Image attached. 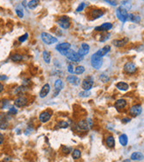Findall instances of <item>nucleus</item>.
Masks as SVG:
<instances>
[{"label": "nucleus", "mask_w": 144, "mask_h": 162, "mask_svg": "<svg viewBox=\"0 0 144 162\" xmlns=\"http://www.w3.org/2000/svg\"><path fill=\"white\" fill-rule=\"evenodd\" d=\"M27 98L26 97H20V98H18L17 99H15L14 101V105L15 106H17V107H23V106H25L27 104Z\"/></svg>", "instance_id": "10"}, {"label": "nucleus", "mask_w": 144, "mask_h": 162, "mask_svg": "<svg viewBox=\"0 0 144 162\" xmlns=\"http://www.w3.org/2000/svg\"><path fill=\"white\" fill-rule=\"evenodd\" d=\"M23 59H24V57L20 54H18V53H15V54H13L11 56V59L14 62H19V61L22 60Z\"/></svg>", "instance_id": "28"}, {"label": "nucleus", "mask_w": 144, "mask_h": 162, "mask_svg": "<svg viewBox=\"0 0 144 162\" xmlns=\"http://www.w3.org/2000/svg\"><path fill=\"white\" fill-rule=\"evenodd\" d=\"M72 156L73 159H79L81 157V152L79 149H74L72 152Z\"/></svg>", "instance_id": "29"}, {"label": "nucleus", "mask_w": 144, "mask_h": 162, "mask_svg": "<svg viewBox=\"0 0 144 162\" xmlns=\"http://www.w3.org/2000/svg\"><path fill=\"white\" fill-rule=\"evenodd\" d=\"M43 60H44L45 63L49 64L50 62V59H51V57H50V53L48 52V51H44L43 52Z\"/></svg>", "instance_id": "27"}, {"label": "nucleus", "mask_w": 144, "mask_h": 162, "mask_svg": "<svg viewBox=\"0 0 144 162\" xmlns=\"http://www.w3.org/2000/svg\"><path fill=\"white\" fill-rule=\"evenodd\" d=\"M16 13H17V15L19 16L20 18H23V12L20 10V9H16Z\"/></svg>", "instance_id": "42"}, {"label": "nucleus", "mask_w": 144, "mask_h": 162, "mask_svg": "<svg viewBox=\"0 0 144 162\" xmlns=\"http://www.w3.org/2000/svg\"><path fill=\"white\" fill-rule=\"evenodd\" d=\"M123 162H130V160H129V159H126V160H124Z\"/></svg>", "instance_id": "49"}, {"label": "nucleus", "mask_w": 144, "mask_h": 162, "mask_svg": "<svg viewBox=\"0 0 144 162\" xmlns=\"http://www.w3.org/2000/svg\"><path fill=\"white\" fill-rule=\"evenodd\" d=\"M17 113H18V110H17V109H15L14 107H11L10 110H9V112H8V114H10V115H15V114H17Z\"/></svg>", "instance_id": "37"}, {"label": "nucleus", "mask_w": 144, "mask_h": 162, "mask_svg": "<svg viewBox=\"0 0 144 162\" xmlns=\"http://www.w3.org/2000/svg\"><path fill=\"white\" fill-rule=\"evenodd\" d=\"M70 48H71V44L69 43H61L56 46V50L61 55H64V56H66L68 54Z\"/></svg>", "instance_id": "2"}, {"label": "nucleus", "mask_w": 144, "mask_h": 162, "mask_svg": "<svg viewBox=\"0 0 144 162\" xmlns=\"http://www.w3.org/2000/svg\"><path fill=\"white\" fill-rule=\"evenodd\" d=\"M50 84H48V83H46V84H44L43 86V88H42L41 91H40V94H39V96H40V98H45L46 96L49 94V92H50Z\"/></svg>", "instance_id": "15"}, {"label": "nucleus", "mask_w": 144, "mask_h": 162, "mask_svg": "<svg viewBox=\"0 0 144 162\" xmlns=\"http://www.w3.org/2000/svg\"><path fill=\"white\" fill-rule=\"evenodd\" d=\"M103 12L101 10V9H94L91 12V17H93V19H98V18H101L102 16L103 15Z\"/></svg>", "instance_id": "20"}, {"label": "nucleus", "mask_w": 144, "mask_h": 162, "mask_svg": "<svg viewBox=\"0 0 144 162\" xmlns=\"http://www.w3.org/2000/svg\"><path fill=\"white\" fill-rule=\"evenodd\" d=\"M128 38L127 37H124L122 39H118V40H114L112 42L113 45H115L116 47H123L128 43Z\"/></svg>", "instance_id": "14"}, {"label": "nucleus", "mask_w": 144, "mask_h": 162, "mask_svg": "<svg viewBox=\"0 0 144 162\" xmlns=\"http://www.w3.org/2000/svg\"><path fill=\"white\" fill-rule=\"evenodd\" d=\"M54 85H55V90H56V92H55V94H54V97H56L57 94L59 93V91H61L62 89H63L64 84H63V82H62L61 80L57 79V80L55 82V84H54Z\"/></svg>", "instance_id": "19"}, {"label": "nucleus", "mask_w": 144, "mask_h": 162, "mask_svg": "<svg viewBox=\"0 0 144 162\" xmlns=\"http://www.w3.org/2000/svg\"><path fill=\"white\" fill-rule=\"evenodd\" d=\"M105 143L107 144L108 147L110 148H113L115 146V139L112 136H109L106 137V140H105Z\"/></svg>", "instance_id": "21"}, {"label": "nucleus", "mask_w": 144, "mask_h": 162, "mask_svg": "<svg viewBox=\"0 0 144 162\" xmlns=\"http://www.w3.org/2000/svg\"><path fill=\"white\" fill-rule=\"evenodd\" d=\"M89 49H90L89 45L88 44V43H81L80 49H79V51H78V53H79L80 55H81V56L84 57L85 55H87L88 53L89 52Z\"/></svg>", "instance_id": "11"}, {"label": "nucleus", "mask_w": 144, "mask_h": 162, "mask_svg": "<svg viewBox=\"0 0 144 162\" xmlns=\"http://www.w3.org/2000/svg\"><path fill=\"white\" fill-rule=\"evenodd\" d=\"M8 127L9 123L7 121H0V129H6Z\"/></svg>", "instance_id": "32"}, {"label": "nucleus", "mask_w": 144, "mask_h": 162, "mask_svg": "<svg viewBox=\"0 0 144 162\" xmlns=\"http://www.w3.org/2000/svg\"><path fill=\"white\" fill-rule=\"evenodd\" d=\"M91 65L95 69H99L103 65V59L96 53L91 56Z\"/></svg>", "instance_id": "4"}, {"label": "nucleus", "mask_w": 144, "mask_h": 162, "mask_svg": "<svg viewBox=\"0 0 144 162\" xmlns=\"http://www.w3.org/2000/svg\"><path fill=\"white\" fill-rule=\"evenodd\" d=\"M131 159L132 160H135V161L141 160V159H143V154L139 152H135L131 154Z\"/></svg>", "instance_id": "22"}, {"label": "nucleus", "mask_w": 144, "mask_h": 162, "mask_svg": "<svg viewBox=\"0 0 144 162\" xmlns=\"http://www.w3.org/2000/svg\"><path fill=\"white\" fill-rule=\"evenodd\" d=\"M90 92L89 91H81L79 93V96L80 97H82V98H87V97H89L90 96Z\"/></svg>", "instance_id": "36"}, {"label": "nucleus", "mask_w": 144, "mask_h": 162, "mask_svg": "<svg viewBox=\"0 0 144 162\" xmlns=\"http://www.w3.org/2000/svg\"><path fill=\"white\" fill-rule=\"evenodd\" d=\"M128 19L131 20L132 22H134V23H138L140 22L141 20V17L137 14H134V13H130L128 15Z\"/></svg>", "instance_id": "25"}, {"label": "nucleus", "mask_w": 144, "mask_h": 162, "mask_svg": "<svg viewBox=\"0 0 144 162\" xmlns=\"http://www.w3.org/2000/svg\"><path fill=\"white\" fill-rule=\"evenodd\" d=\"M41 38H42V41L48 45L53 44V43L57 42V38L54 37V36L49 33H45V32H43V33L41 34Z\"/></svg>", "instance_id": "3"}, {"label": "nucleus", "mask_w": 144, "mask_h": 162, "mask_svg": "<svg viewBox=\"0 0 144 162\" xmlns=\"http://www.w3.org/2000/svg\"><path fill=\"white\" fill-rule=\"evenodd\" d=\"M111 29H112V24L110 22H106V23H103L101 26L96 27V29H95V30L96 31H108Z\"/></svg>", "instance_id": "13"}, {"label": "nucleus", "mask_w": 144, "mask_h": 162, "mask_svg": "<svg viewBox=\"0 0 144 162\" xmlns=\"http://www.w3.org/2000/svg\"><path fill=\"white\" fill-rule=\"evenodd\" d=\"M78 128L81 130H88L89 129V123L86 121H80L78 123Z\"/></svg>", "instance_id": "26"}, {"label": "nucleus", "mask_w": 144, "mask_h": 162, "mask_svg": "<svg viewBox=\"0 0 144 162\" xmlns=\"http://www.w3.org/2000/svg\"><path fill=\"white\" fill-rule=\"evenodd\" d=\"M100 80H101L103 82H107L109 81V77L108 76H106L105 75H100Z\"/></svg>", "instance_id": "40"}, {"label": "nucleus", "mask_w": 144, "mask_h": 162, "mask_svg": "<svg viewBox=\"0 0 144 162\" xmlns=\"http://www.w3.org/2000/svg\"><path fill=\"white\" fill-rule=\"evenodd\" d=\"M27 37H28V34L25 33L24 35H23V36H20V37H19V41H20V43H23L24 41L27 40Z\"/></svg>", "instance_id": "35"}, {"label": "nucleus", "mask_w": 144, "mask_h": 162, "mask_svg": "<svg viewBox=\"0 0 144 162\" xmlns=\"http://www.w3.org/2000/svg\"><path fill=\"white\" fill-rule=\"evenodd\" d=\"M32 131H33V128H28L26 131H25V134H26V135H28V134L31 133Z\"/></svg>", "instance_id": "46"}, {"label": "nucleus", "mask_w": 144, "mask_h": 162, "mask_svg": "<svg viewBox=\"0 0 144 162\" xmlns=\"http://www.w3.org/2000/svg\"><path fill=\"white\" fill-rule=\"evenodd\" d=\"M130 121H131V119H130V118H124V119H122L123 123H127V122H129Z\"/></svg>", "instance_id": "44"}, {"label": "nucleus", "mask_w": 144, "mask_h": 162, "mask_svg": "<svg viewBox=\"0 0 144 162\" xmlns=\"http://www.w3.org/2000/svg\"><path fill=\"white\" fill-rule=\"evenodd\" d=\"M137 70V68L135 66V64L133 63V62H127L126 64H125L124 66V71L126 72L128 75H132V74H134Z\"/></svg>", "instance_id": "8"}, {"label": "nucleus", "mask_w": 144, "mask_h": 162, "mask_svg": "<svg viewBox=\"0 0 144 162\" xmlns=\"http://www.w3.org/2000/svg\"><path fill=\"white\" fill-rule=\"evenodd\" d=\"M6 79H7V76H6V75H0V81L6 80Z\"/></svg>", "instance_id": "47"}, {"label": "nucleus", "mask_w": 144, "mask_h": 162, "mask_svg": "<svg viewBox=\"0 0 144 162\" xmlns=\"http://www.w3.org/2000/svg\"><path fill=\"white\" fill-rule=\"evenodd\" d=\"M66 81L69 83H71L72 85H74V86H77V85L80 84V79L75 75H69L66 77Z\"/></svg>", "instance_id": "17"}, {"label": "nucleus", "mask_w": 144, "mask_h": 162, "mask_svg": "<svg viewBox=\"0 0 144 162\" xmlns=\"http://www.w3.org/2000/svg\"><path fill=\"white\" fill-rule=\"evenodd\" d=\"M57 24H59V26L64 29H69L70 26H71L70 19H69L67 16H61V17H59V19H57Z\"/></svg>", "instance_id": "5"}, {"label": "nucleus", "mask_w": 144, "mask_h": 162, "mask_svg": "<svg viewBox=\"0 0 144 162\" xmlns=\"http://www.w3.org/2000/svg\"><path fill=\"white\" fill-rule=\"evenodd\" d=\"M84 7H85V3H81V4H80V5H79L78 7H77L76 11H77V12H81V11L83 10V9H84Z\"/></svg>", "instance_id": "41"}, {"label": "nucleus", "mask_w": 144, "mask_h": 162, "mask_svg": "<svg viewBox=\"0 0 144 162\" xmlns=\"http://www.w3.org/2000/svg\"><path fill=\"white\" fill-rule=\"evenodd\" d=\"M116 14H117V17L118 18V20L122 22H126L127 19H128V13H127V10L126 8L123 7V6H120L117 9L116 11Z\"/></svg>", "instance_id": "1"}, {"label": "nucleus", "mask_w": 144, "mask_h": 162, "mask_svg": "<svg viewBox=\"0 0 144 162\" xmlns=\"http://www.w3.org/2000/svg\"><path fill=\"white\" fill-rule=\"evenodd\" d=\"M67 70H68L69 73H71V74H73L74 73V66H73V64H69L68 65V66H67Z\"/></svg>", "instance_id": "39"}, {"label": "nucleus", "mask_w": 144, "mask_h": 162, "mask_svg": "<svg viewBox=\"0 0 144 162\" xmlns=\"http://www.w3.org/2000/svg\"><path fill=\"white\" fill-rule=\"evenodd\" d=\"M110 51H111V46L110 45H105L103 48H102V49H100V50L97 51L96 54L98 55L99 57L103 58V56H105V55L107 54V53L110 52Z\"/></svg>", "instance_id": "16"}, {"label": "nucleus", "mask_w": 144, "mask_h": 162, "mask_svg": "<svg viewBox=\"0 0 144 162\" xmlns=\"http://www.w3.org/2000/svg\"><path fill=\"white\" fill-rule=\"evenodd\" d=\"M105 2H106V3H109L110 4H111V5H114V6L118 4V3L116 1H105Z\"/></svg>", "instance_id": "45"}, {"label": "nucleus", "mask_w": 144, "mask_h": 162, "mask_svg": "<svg viewBox=\"0 0 144 162\" xmlns=\"http://www.w3.org/2000/svg\"><path fill=\"white\" fill-rule=\"evenodd\" d=\"M38 4H39V1H37V0H32V1H29L27 3V7L29 9H34Z\"/></svg>", "instance_id": "30"}, {"label": "nucleus", "mask_w": 144, "mask_h": 162, "mask_svg": "<svg viewBox=\"0 0 144 162\" xmlns=\"http://www.w3.org/2000/svg\"><path fill=\"white\" fill-rule=\"evenodd\" d=\"M0 103H1V108H5L6 106H7L8 105H9V101L8 100H6V99H4V100H2L1 102H0Z\"/></svg>", "instance_id": "38"}, {"label": "nucleus", "mask_w": 144, "mask_h": 162, "mask_svg": "<svg viewBox=\"0 0 144 162\" xmlns=\"http://www.w3.org/2000/svg\"><path fill=\"white\" fill-rule=\"evenodd\" d=\"M85 72V68L83 66H78L77 68H75V70H74V73L76 74V75H81V74H83Z\"/></svg>", "instance_id": "31"}, {"label": "nucleus", "mask_w": 144, "mask_h": 162, "mask_svg": "<svg viewBox=\"0 0 144 162\" xmlns=\"http://www.w3.org/2000/svg\"><path fill=\"white\" fill-rule=\"evenodd\" d=\"M4 136L3 134L0 133V145H1L2 143H4Z\"/></svg>", "instance_id": "43"}, {"label": "nucleus", "mask_w": 144, "mask_h": 162, "mask_svg": "<svg viewBox=\"0 0 144 162\" xmlns=\"http://www.w3.org/2000/svg\"><path fill=\"white\" fill-rule=\"evenodd\" d=\"M141 111H142V109H141V106L140 105H135L132 106V107L130 108L129 113L133 117H137L138 115H140L141 113Z\"/></svg>", "instance_id": "9"}, {"label": "nucleus", "mask_w": 144, "mask_h": 162, "mask_svg": "<svg viewBox=\"0 0 144 162\" xmlns=\"http://www.w3.org/2000/svg\"><path fill=\"white\" fill-rule=\"evenodd\" d=\"M67 59L73 62H80L83 59V56L79 54L78 52H74L73 50H70L68 54L66 55Z\"/></svg>", "instance_id": "6"}, {"label": "nucleus", "mask_w": 144, "mask_h": 162, "mask_svg": "<svg viewBox=\"0 0 144 162\" xmlns=\"http://www.w3.org/2000/svg\"><path fill=\"white\" fill-rule=\"evenodd\" d=\"M116 87H117L118 90H120V91H126L128 90L129 85L127 84V83L124 82H118L117 84H116Z\"/></svg>", "instance_id": "24"}, {"label": "nucleus", "mask_w": 144, "mask_h": 162, "mask_svg": "<svg viewBox=\"0 0 144 162\" xmlns=\"http://www.w3.org/2000/svg\"><path fill=\"white\" fill-rule=\"evenodd\" d=\"M119 143L122 146H126L127 145V143H128V137L126 134H122V135L119 136Z\"/></svg>", "instance_id": "23"}, {"label": "nucleus", "mask_w": 144, "mask_h": 162, "mask_svg": "<svg viewBox=\"0 0 144 162\" xmlns=\"http://www.w3.org/2000/svg\"><path fill=\"white\" fill-rule=\"evenodd\" d=\"M93 85H94V80L91 76H89L86 79L83 80L82 82V89L85 91H89V90L92 89Z\"/></svg>", "instance_id": "7"}, {"label": "nucleus", "mask_w": 144, "mask_h": 162, "mask_svg": "<svg viewBox=\"0 0 144 162\" xmlns=\"http://www.w3.org/2000/svg\"><path fill=\"white\" fill-rule=\"evenodd\" d=\"M3 91H4V85L2 84V83H0V93Z\"/></svg>", "instance_id": "48"}, {"label": "nucleus", "mask_w": 144, "mask_h": 162, "mask_svg": "<svg viewBox=\"0 0 144 162\" xmlns=\"http://www.w3.org/2000/svg\"><path fill=\"white\" fill-rule=\"evenodd\" d=\"M69 126V123H67L66 121H60L57 123V128L59 129H66Z\"/></svg>", "instance_id": "33"}, {"label": "nucleus", "mask_w": 144, "mask_h": 162, "mask_svg": "<svg viewBox=\"0 0 144 162\" xmlns=\"http://www.w3.org/2000/svg\"><path fill=\"white\" fill-rule=\"evenodd\" d=\"M61 151H62V152H63L64 154H69L71 152L72 149H71L70 147H68V146H65V145H63L62 148H61Z\"/></svg>", "instance_id": "34"}, {"label": "nucleus", "mask_w": 144, "mask_h": 162, "mask_svg": "<svg viewBox=\"0 0 144 162\" xmlns=\"http://www.w3.org/2000/svg\"><path fill=\"white\" fill-rule=\"evenodd\" d=\"M51 118V114L50 113L47 112V111H44V112L41 113L40 115H39V120H40L41 122L43 123H45V122H48Z\"/></svg>", "instance_id": "12"}, {"label": "nucleus", "mask_w": 144, "mask_h": 162, "mask_svg": "<svg viewBox=\"0 0 144 162\" xmlns=\"http://www.w3.org/2000/svg\"><path fill=\"white\" fill-rule=\"evenodd\" d=\"M126 105H127V103H126V101L125 100V99H118V100H117L115 102L114 106H115L116 109L121 110V109H123V108L126 107Z\"/></svg>", "instance_id": "18"}]
</instances>
